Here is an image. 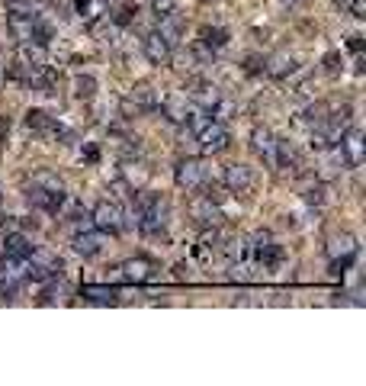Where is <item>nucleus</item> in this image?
<instances>
[{
    "mask_svg": "<svg viewBox=\"0 0 366 386\" xmlns=\"http://www.w3.org/2000/svg\"><path fill=\"white\" fill-rule=\"evenodd\" d=\"M196 142H200V151H202V155H218V151L228 148L232 135H228L225 123H216V119H209L206 126L196 132Z\"/></svg>",
    "mask_w": 366,
    "mask_h": 386,
    "instance_id": "f257e3e1",
    "label": "nucleus"
},
{
    "mask_svg": "<svg viewBox=\"0 0 366 386\" xmlns=\"http://www.w3.org/2000/svg\"><path fill=\"white\" fill-rule=\"evenodd\" d=\"M90 222L100 232H119L122 229V206L116 200H100L90 213Z\"/></svg>",
    "mask_w": 366,
    "mask_h": 386,
    "instance_id": "f03ea898",
    "label": "nucleus"
},
{
    "mask_svg": "<svg viewBox=\"0 0 366 386\" xmlns=\"http://www.w3.org/2000/svg\"><path fill=\"white\" fill-rule=\"evenodd\" d=\"M174 180L180 190H196V187H202V180H206V164H202L200 158H183L174 168Z\"/></svg>",
    "mask_w": 366,
    "mask_h": 386,
    "instance_id": "7ed1b4c3",
    "label": "nucleus"
},
{
    "mask_svg": "<svg viewBox=\"0 0 366 386\" xmlns=\"http://www.w3.org/2000/svg\"><path fill=\"white\" fill-rule=\"evenodd\" d=\"M225 190L228 193H250L254 190V184H257V174H254V168H248V164H228L225 168Z\"/></svg>",
    "mask_w": 366,
    "mask_h": 386,
    "instance_id": "20e7f679",
    "label": "nucleus"
},
{
    "mask_svg": "<svg viewBox=\"0 0 366 386\" xmlns=\"http://www.w3.org/2000/svg\"><path fill=\"white\" fill-rule=\"evenodd\" d=\"M250 151L257 155L264 164L276 168V135L266 126H254L250 129Z\"/></svg>",
    "mask_w": 366,
    "mask_h": 386,
    "instance_id": "39448f33",
    "label": "nucleus"
},
{
    "mask_svg": "<svg viewBox=\"0 0 366 386\" xmlns=\"http://www.w3.org/2000/svg\"><path fill=\"white\" fill-rule=\"evenodd\" d=\"M154 107H158V93H154V87L138 84L129 97H125L122 113H125V116H138V113H151Z\"/></svg>",
    "mask_w": 366,
    "mask_h": 386,
    "instance_id": "423d86ee",
    "label": "nucleus"
},
{
    "mask_svg": "<svg viewBox=\"0 0 366 386\" xmlns=\"http://www.w3.org/2000/svg\"><path fill=\"white\" fill-rule=\"evenodd\" d=\"M29 203H33L35 210H42V213H58L61 206H65V187L61 190H49V187H29Z\"/></svg>",
    "mask_w": 366,
    "mask_h": 386,
    "instance_id": "0eeeda50",
    "label": "nucleus"
},
{
    "mask_svg": "<svg viewBox=\"0 0 366 386\" xmlns=\"http://www.w3.org/2000/svg\"><path fill=\"white\" fill-rule=\"evenodd\" d=\"M142 49H145V59H148L151 65H167V61H170V55H174V45L167 43L158 29L145 36V39H142Z\"/></svg>",
    "mask_w": 366,
    "mask_h": 386,
    "instance_id": "6e6552de",
    "label": "nucleus"
},
{
    "mask_svg": "<svg viewBox=\"0 0 366 386\" xmlns=\"http://www.w3.org/2000/svg\"><path fill=\"white\" fill-rule=\"evenodd\" d=\"M337 145H341V161L347 168H360L363 164V135H360V129H347Z\"/></svg>",
    "mask_w": 366,
    "mask_h": 386,
    "instance_id": "1a4fd4ad",
    "label": "nucleus"
},
{
    "mask_svg": "<svg viewBox=\"0 0 366 386\" xmlns=\"http://www.w3.org/2000/svg\"><path fill=\"white\" fill-rule=\"evenodd\" d=\"M74 252L81 254V258H97V254L103 252V232L93 226L74 232Z\"/></svg>",
    "mask_w": 366,
    "mask_h": 386,
    "instance_id": "9d476101",
    "label": "nucleus"
},
{
    "mask_svg": "<svg viewBox=\"0 0 366 386\" xmlns=\"http://www.w3.org/2000/svg\"><path fill=\"white\" fill-rule=\"evenodd\" d=\"M19 68H29V71H42L49 65V52L42 43H19V55H17Z\"/></svg>",
    "mask_w": 366,
    "mask_h": 386,
    "instance_id": "9b49d317",
    "label": "nucleus"
},
{
    "mask_svg": "<svg viewBox=\"0 0 366 386\" xmlns=\"http://www.w3.org/2000/svg\"><path fill=\"white\" fill-rule=\"evenodd\" d=\"M35 17H39V13H7V29L13 33L17 43H33Z\"/></svg>",
    "mask_w": 366,
    "mask_h": 386,
    "instance_id": "f8f14e48",
    "label": "nucleus"
},
{
    "mask_svg": "<svg viewBox=\"0 0 366 386\" xmlns=\"http://www.w3.org/2000/svg\"><path fill=\"white\" fill-rule=\"evenodd\" d=\"M190 109H193V103L186 100V97H180V93H170V97H164V103H161L164 119L167 123H174V126H183V123H186Z\"/></svg>",
    "mask_w": 366,
    "mask_h": 386,
    "instance_id": "ddd939ff",
    "label": "nucleus"
},
{
    "mask_svg": "<svg viewBox=\"0 0 366 386\" xmlns=\"http://www.w3.org/2000/svg\"><path fill=\"white\" fill-rule=\"evenodd\" d=\"M119 274H122L125 280H138V284H142V280L154 277V264H151L148 258H129L122 268H119Z\"/></svg>",
    "mask_w": 366,
    "mask_h": 386,
    "instance_id": "4468645a",
    "label": "nucleus"
},
{
    "mask_svg": "<svg viewBox=\"0 0 366 386\" xmlns=\"http://www.w3.org/2000/svg\"><path fill=\"white\" fill-rule=\"evenodd\" d=\"M276 168H286V171H302V155L299 148L289 142V139H276Z\"/></svg>",
    "mask_w": 366,
    "mask_h": 386,
    "instance_id": "2eb2a0df",
    "label": "nucleus"
},
{
    "mask_svg": "<svg viewBox=\"0 0 366 386\" xmlns=\"http://www.w3.org/2000/svg\"><path fill=\"white\" fill-rule=\"evenodd\" d=\"M218 97H222V93H218V87L209 84V81H196V84H193V91H190V100L196 103L200 109H206V113L216 107Z\"/></svg>",
    "mask_w": 366,
    "mask_h": 386,
    "instance_id": "dca6fc26",
    "label": "nucleus"
},
{
    "mask_svg": "<svg viewBox=\"0 0 366 386\" xmlns=\"http://www.w3.org/2000/svg\"><path fill=\"white\" fill-rule=\"evenodd\" d=\"M328 258L337 261V258H353L357 254V238L350 236V232H341V236H334L331 242H328Z\"/></svg>",
    "mask_w": 366,
    "mask_h": 386,
    "instance_id": "f3484780",
    "label": "nucleus"
},
{
    "mask_svg": "<svg viewBox=\"0 0 366 386\" xmlns=\"http://www.w3.org/2000/svg\"><path fill=\"white\" fill-rule=\"evenodd\" d=\"M33 252H35L33 242H29L23 232H10L7 242H3V254H10V258H17V261H26Z\"/></svg>",
    "mask_w": 366,
    "mask_h": 386,
    "instance_id": "a211bd4d",
    "label": "nucleus"
},
{
    "mask_svg": "<svg viewBox=\"0 0 366 386\" xmlns=\"http://www.w3.org/2000/svg\"><path fill=\"white\" fill-rule=\"evenodd\" d=\"M158 33L164 36L170 45H177L183 39V33H186V23H183L180 17H177V10L174 13H167V17H161V26H158Z\"/></svg>",
    "mask_w": 366,
    "mask_h": 386,
    "instance_id": "6ab92c4d",
    "label": "nucleus"
},
{
    "mask_svg": "<svg viewBox=\"0 0 366 386\" xmlns=\"http://www.w3.org/2000/svg\"><path fill=\"white\" fill-rule=\"evenodd\" d=\"M264 71L270 77H289L292 71H296V55H289V52H280V55H273V59L266 61Z\"/></svg>",
    "mask_w": 366,
    "mask_h": 386,
    "instance_id": "aec40b11",
    "label": "nucleus"
},
{
    "mask_svg": "<svg viewBox=\"0 0 366 386\" xmlns=\"http://www.w3.org/2000/svg\"><path fill=\"white\" fill-rule=\"evenodd\" d=\"M328 119V103H308L305 109H302L299 113V119H296V123H299V126H305V129H312V126H318V123H325Z\"/></svg>",
    "mask_w": 366,
    "mask_h": 386,
    "instance_id": "412c9836",
    "label": "nucleus"
},
{
    "mask_svg": "<svg viewBox=\"0 0 366 386\" xmlns=\"http://www.w3.org/2000/svg\"><path fill=\"white\" fill-rule=\"evenodd\" d=\"M26 129H33V132H58L55 119H51L45 109H29V113H26Z\"/></svg>",
    "mask_w": 366,
    "mask_h": 386,
    "instance_id": "4be33fe9",
    "label": "nucleus"
},
{
    "mask_svg": "<svg viewBox=\"0 0 366 386\" xmlns=\"http://www.w3.org/2000/svg\"><path fill=\"white\" fill-rule=\"evenodd\" d=\"M83 300L97 302V306H113V302H116V290H106V286H83Z\"/></svg>",
    "mask_w": 366,
    "mask_h": 386,
    "instance_id": "5701e85b",
    "label": "nucleus"
},
{
    "mask_svg": "<svg viewBox=\"0 0 366 386\" xmlns=\"http://www.w3.org/2000/svg\"><path fill=\"white\" fill-rule=\"evenodd\" d=\"M74 97L77 100H90V97H97V77L93 75H77L74 77Z\"/></svg>",
    "mask_w": 366,
    "mask_h": 386,
    "instance_id": "b1692460",
    "label": "nucleus"
},
{
    "mask_svg": "<svg viewBox=\"0 0 366 386\" xmlns=\"http://www.w3.org/2000/svg\"><path fill=\"white\" fill-rule=\"evenodd\" d=\"M200 36H202V45H206V49H222V45L228 43V29H222V26H206Z\"/></svg>",
    "mask_w": 366,
    "mask_h": 386,
    "instance_id": "393cba45",
    "label": "nucleus"
},
{
    "mask_svg": "<svg viewBox=\"0 0 366 386\" xmlns=\"http://www.w3.org/2000/svg\"><path fill=\"white\" fill-rule=\"evenodd\" d=\"M302 200H305V206H312V210H321L328 203V187L325 184H312L305 193H302Z\"/></svg>",
    "mask_w": 366,
    "mask_h": 386,
    "instance_id": "a878e982",
    "label": "nucleus"
},
{
    "mask_svg": "<svg viewBox=\"0 0 366 386\" xmlns=\"http://www.w3.org/2000/svg\"><path fill=\"white\" fill-rule=\"evenodd\" d=\"M77 10L83 20H97L106 10V0H77Z\"/></svg>",
    "mask_w": 366,
    "mask_h": 386,
    "instance_id": "bb28decb",
    "label": "nucleus"
},
{
    "mask_svg": "<svg viewBox=\"0 0 366 386\" xmlns=\"http://www.w3.org/2000/svg\"><path fill=\"white\" fill-rule=\"evenodd\" d=\"M193 216L200 219L202 226H209V222H216V206L202 196V203H193Z\"/></svg>",
    "mask_w": 366,
    "mask_h": 386,
    "instance_id": "cd10ccee",
    "label": "nucleus"
},
{
    "mask_svg": "<svg viewBox=\"0 0 366 386\" xmlns=\"http://www.w3.org/2000/svg\"><path fill=\"white\" fill-rule=\"evenodd\" d=\"M35 187H49V190H61V180L55 174H49V171H39V174L33 177Z\"/></svg>",
    "mask_w": 366,
    "mask_h": 386,
    "instance_id": "c85d7f7f",
    "label": "nucleus"
},
{
    "mask_svg": "<svg viewBox=\"0 0 366 386\" xmlns=\"http://www.w3.org/2000/svg\"><path fill=\"white\" fill-rule=\"evenodd\" d=\"M177 10V0H151V13H154V17H167V13H174Z\"/></svg>",
    "mask_w": 366,
    "mask_h": 386,
    "instance_id": "c756f323",
    "label": "nucleus"
},
{
    "mask_svg": "<svg viewBox=\"0 0 366 386\" xmlns=\"http://www.w3.org/2000/svg\"><path fill=\"white\" fill-rule=\"evenodd\" d=\"M135 13H138V7H129V3H125V7H119V10H116V17H113V20H116L119 26H125L129 20L135 17Z\"/></svg>",
    "mask_w": 366,
    "mask_h": 386,
    "instance_id": "7c9ffc66",
    "label": "nucleus"
},
{
    "mask_svg": "<svg viewBox=\"0 0 366 386\" xmlns=\"http://www.w3.org/2000/svg\"><path fill=\"white\" fill-rule=\"evenodd\" d=\"M347 7H350V13H353L357 20H363V17H366V0H350Z\"/></svg>",
    "mask_w": 366,
    "mask_h": 386,
    "instance_id": "2f4dec72",
    "label": "nucleus"
},
{
    "mask_svg": "<svg viewBox=\"0 0 366 386\" xmlns=\"http://www.w3.org/2000/svg\"><path fill=\"white\" fill-rule=\"evenodd\" d=\"M325 71H328V75H337V71H341V65H337V52L325 55Z\"/></svg>",
    "mask_w": 366,
    "mask_h": 386,
    "instance_id": "473e14b6",
    "label": "nucleus"
},
{
    "mask_svg": "<svg viewBox=\"0 0 366 386\" xmlns=\"http://www.w3.org/2000/svg\"><path fill=\"white\" fill-rule=\"evenodd\" d=\"M337 3H341V7H347V3H350V0H337Z\"/></svg>",
    "mask_w": 366,
    "mask_h": 386,
    "instance_id": "72a5a7b5",
    "label": "nucleus"
}]
</instances>
